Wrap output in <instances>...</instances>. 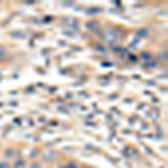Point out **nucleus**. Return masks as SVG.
Here are the masks:
<instances>
[{
    "instance_id": "1",
    "label": "nucleus",
    "mask_w": 168,
    "mask_h": 168,
    "mask_svg": "<svg viewBox=\"0 0 168 168\" xmlns=\"http://www.w3.org/2000/svg\"><path fill=\"white\" fill-rule=\"evenodd\" d=\"M86 27H87L89 29H91V30H97V29L100 27V25H99V23H97V21L93 20V21H90V23H87Z\"/></svg>"
},
{
    "instance_id": "2",
    "label": "nucleus",
    "mask_w": 168,
    "mask_h": 168,
    "mask_svg": "<svg viewBox=\"0 0 168 168\" xmlns=\"http://www.w3.org/2000/svg\"><path fill=\"white\" fill-rule=\"evenodd\" d=\"M54 158H56V152L53 151V150L48 151V152H47V155L44 157V159H45V160H47V162H51V160H53Z\"/></svg>"
},
{
    "instance_id": "3",
    "label": "nucleus",
    "mask_w": 168,
    "mask_h": 168,
    "mask_svg": "<svg viewBox=\"0 0 168 168\" xmlns=\"http://www.w3.org/2000/svg\"><path fill=\"white\" fill-rule=\"evenodd\" d=\"M148 34V30L146 28H140L138 32H137V36L139 37V38H142V37H146V35Z\"/></svg>"
},
{
    "instance_id": "4",
    "label": "nucleus",
    "mask_w": 168,
    "mask_h": 168,
    "mask_svg": "<svg viewBox=\"0 0 168 168\" xmlns=\"http://www.w3.org/2000/svg\"><path fill=\"white\" fill-rule=\"evenodd\" d=\"M10 36H11V37H15V38H24V37H25V36H24L21 32H11V34H10Z\"/></svg>"
},
{
    "instance_id": "5",
    "label": "nucleus",
    "mask_w": 168,
    "mask_h": 168,
    "mask_svg": "<svg viewBox=\"0 0 168 168\" xmlns=\"http://www.w3.org/2000/svg\"><path fill=\"white\" fill-rule=\"evenodd\" d=\"M0 168H9V164L7 162H0Z\"/></svg>"
},
{
    "instance_id": "6",
    "label": "nucleus",
    "mask_w": 168,
    "mask_h": 168,
    "mask_svg": "<svg viewBox=\"0 0 168 168\" xmlns=\"http://www.w3.org/2000/svg\"><path fill=\"white\" fill-rule=\"evenodd\" d=\"M38 149H34V150H32V155H30V157H32V158H35L36 156L38 155Z\"/></svg>"
},
{
    "instance_id": "7",
    "label": "nucleus",
    "mask_w": 168,
    "mask_h": 168,
    "mask_svg": "<svg viewBox=\"0 0 168 168\" xmlns=\"http://www.w3.org/2000/svg\"><path fill=\"white\" fill-rule=\"evenodd\" d=\"M24 166H25V164H24V162H17L16 164H15V167H16V168L24 167Z\"/></svg>"
},
{
    "instance_id": "8",
    "label": "nucleus",
    "mask_w": 168,
    "mask_h": 168,
    "mask_svg": "<svg viewBox=\"0 0 168 168\" xmlns=\"http://www.w3.org/2000/svg\"><path fill=\"white\" fill-rule=\"evenodd\" d=\"M65 168H76V165L73 164V162H70V164H67V165L65 166Z\"/></svg>"
},
{
    "instance_id": "9",
    "label": "nucleus",
    "mask_w": 168,
    "mask_h": 168,
    "mask_svg": "<svg viewBox=\"0 0 168 168\" xmlns=\"http://www.w3.org/2000/svg\"><path fill=\"white\" fill-rule=\"evenodd\" d=\"M5 52H6V48H5L3 46H0V56L3 55V54H5Z\"/></svg>"
},
{
    "instance_id": "10",
    "label": "nucleus",
    "mask_w": 168,
    "mask_h": 168,
    "mask_svg": "<svg viewBox=\"0 0 168 168\" xmlns=\"http://www.w3.org/2000/svg\"><path fill=\"white\" fill-rule=\"evenodd\" d=\"M6 156L7 157H11V156H13V150H6Z\"/></svg>"
},
{
    "instance_id": "11",
    "label": "nucleus",
    "mask_w": 168,
    "mask_h": 168,
    "mask_svg": "<svg viewBox=\"0 0 168 168\" xmlns=\"http://www.w3.org/2000/svg\"><path fill=\"white\" fill-rule=\"evenodd\" d=\"M141 57L142 58H146V59H149V58H150V56H149V54H145V53H142Z\"/></svg>"
},
{
    "instance_id": "12",
    "label": "nucleus",
    "mask_w": 168,
    "mask_h": 168,
    "mask_svg": "<svg viewBox=\"0 0 168 168\" xmlns=\"http://www.w3.org/2000/svg\"><path fill=\"white\" fill-rule=\"evenodd\" d=\"M155 63H147V66H148V67H154V66H155Z\"/></svg>"
},
{
    "instance_id": "13",
    "label": "nucleus",
    "mask_w": 168,
    "mask_h": 168,
    "mask_svg": "<svg viewBox=\"0 0 168 168\" xmlns=\"http://www.w3.org/2000/svg\"><path fill=\"white\" fill-rule=\"evenodd\" d=\"M32 168H39V165H32Z\"/></svg>"
}]
</instances>
